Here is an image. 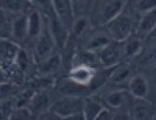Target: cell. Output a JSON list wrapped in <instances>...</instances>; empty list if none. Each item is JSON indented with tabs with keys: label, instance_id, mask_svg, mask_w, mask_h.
<instances>
[{
	"label": "cell",
	"instance_id": "5b68a950",
	"mask_svg": "<svg viewBox=\"0 0 156 120\" xmlns=\"http://www.w3.org/2000/svg\"><path fill=\"white\" fill-rule=\"evenodd\" d=\"M33 47L34 49L32 54V59L35 63L41 62L42 61L51 56L54 53L55 48H56V44H55L54 39L49 30L47 17L44 19V25L43 27V30L40 33V35L37 37Z\"/></svg>",
	"mask_w": 156,
	"mask_h": 120
},
{
	"label": "cell",
	"instance_id": "44dd1931",
	"mask_svg": "<svg viewBox=\"0 0 156 120\" xmlns=\"http://www.w3.org/2000/svg\"><path fill=\"white\" fill-rule=\"evenodd\" d=\"M0 7L12 14L29 13L33 7V4L26 0H0Z\"/></svg>",
	"mask_w": 156,
	"mask_h": 120
},
{
	"label": "cell",
	"instance_id": "603a6c76",
	"mask_svg": "<svg viewBox=\"0 0 156 120\" xmlns=\"http://www.w3.org/2000/svg\"><path fill=\"white\" fill-rule=\"evenodd\" d=\"M103 107L104 104L100 99L92 97H85L83 101V108H82L84 120H96L98 113Z\"/></svg>",
	"mask_w": 156,
	"mask_h": 120
},
{
	"label": "cell",
	"instance_id": "cb8c5ba5",
	"mask_svg": "<svg viewBox=\"0 0 156 120\" xmlns=\"http://www.w3.org/2000/svg\"><path fill=\"white\" fill-rule=\"evenodd\" d=\"M12 13L5 11L0 7V37L2 39L11 40L12 37Z\"/></svg>",
	"mask_w": 156,
	"mask_h": 120
},
{
	"label": "cell",
	"instance_id": "9c48e42d",
	"mask_svg": "<svg viewBox=\"0 0 156 120\" xmlns=\"http://www.w3.org/2000/svg\"><path fill=\"white\" fill-rule=\"evenodd\" d=\"M47 18H48L49 30L54 39L56 48L62 51L66 48V45L69 40L70 30L58 19V17L56 15L47 17Z\"/></svg>",
	"mask_w": 156,
	"mask_h": 120
},
{
	"label": "cell",
	"instance_id": "5bb4252c",
	"mask_svg": "<svg viewBox=\"0 0 156 120\" xmlns=\"http://www.w3.org/2000/svg\"><path fill=\"white\" fill-rule=\"evenodd\" d=\"M62 58L61 53H53L51 56L36 63V75L38 77H51L62 65Z\"/></svg>",
	"mask_w": 156,
	"mask_h": 120
},
{
	"label": "cell",
	"instance_id": "d6986e66",
	"mask_svg": "<svg viewBox=\"0 0 156 120\" xmlns=\"http://www.w3.org/2000/svg\"><path fill=\"white\" fill-rule=\"evenodd\" d=\"M156 26V10L141 14L140 20L137 23L136 31L139 37H145L151 34L155 30Z\"/></svg>",
	"mask_w": 156,
	"mask_h": 120
},
{
	"label": "cell",
	"instance_id": "4fadbf2b",
	"mask_svg": "<svg viewBox=\"0 0 156 120\" xmlns=\"http://www.w3.org/2000/svg\"><path fill=\"white\" fill-rule=\"evenodd\" d=\"M54 100L51 99L49 92L48 89H43L35 92L34 95L31 97L27 107L31 111L33 115H41L44 112L49 110L50 105Z\"/></svg>",
	"mask_w": 156,
	"mask_h": 120
},
{
	"label": "cell",
	"instance_id": "277c9868",
	"mask_svg": "<svg viewBox=\"0 0 156 120\" xmlns=\"http://www.w3.org/2000/svg\"><path fill=\"white\" fill-rule=\"evenodd\" d=\"M67 79L84 91L89 88L98 89L101 86L98 79V69L83 63L73 64L67 73Z\"/></svg>",
	"mask_w": 156,
	"mask_h": 120
},
{
	"label": "cell",
	"instance_id": "7c38bea8",
	"mask_svg": "<svg viewBox=\"0 0 156 120\" xmlns=\"http://www.w3.org/2000/svg\"><path fill=\"white\" fill-rule=\"evenodd\" d=\"M54 12L58 19L70 30L75 18V12L71 0H51Z\"/></svg>",
	"mask_w": 156,
	"mask_h": 120
},
{
	"label": "cell",
	"instance_id": "f1b7e54d",
	"mask_svg": "<svg viewBox=\"0 0 156 120\" xmlns=\"http://www.w3.org/2000/svg\"><path fill=\"white\" fill-rule=\"evenodd\" d=\"M26 1H27V2H30V3H33L34 0H26Z\"/></svg>",
	"mask_w": 156,
	"mask_h": 120
},
{
	"label": "cell",
	"instance_id": "4316f807",
	"mask_svg": "<svg viewBox=\"0 0 156 120\" xmlns=\"http://www.w3.org/2000/svg\"><path fill=\"white\" fill-rule=\"evenodd\" d=\"M33 114L27 106L15 107L10 115V119H29L32 118Z\"/></svg>",
	"mask_w": 156,
	"mask_h": 120
},
{
	"label": "cell",
	"instance_id": "52a82bcc",
	"mask_svg": "<svg viewBox=\"0 0 156 120\" xmlns=\"http://www.w3.org/2000/svg\"><path fill=\"white\" fill-rule=\"evenodd\" d=\"M20 45L12 40L2 39L0 42V70L5 76H11L15 70L14 62Z\"/></svg>",
	"mask_w": 156,
	"mask_h": 120
},
{
	"label": "cell",
	"instance_id": "f546056e",
	"mask_svg": "<svg viewBox=\"0 0 156 120\" xmlns=\"http://www.w3.org/2000/svg\"><path fill=\"white\" fill-rule=\"evenodd\" d=\"M1 40H2V38H1V37H0V42H1Z\"/></svg>",
	"mask_w": 156,
	"mask_h": 120
},
{
	"label": "cell",
	"instance_id": "83f0119b",
	"mask_svg": "<svg viewBox=\"0 0 156 120\" xmlns=\"http://www.w3.org/2000/svg\"><path fill=\"white\" fill-rule=\"evenodd\" d=\"M114 119V112L113 110L109 109L107 107H103L101 111L98 113L96 120H112Z\"/></svg>",
	"mask_w": 156,
	"mask_h": 120
},
{
	"label": "cell",
	"instance_id": "ba28073f",
	"mask_svg": "<svg viewBox=\"0 0 156 120\" xmlns=\"http://www.w3.org/2000/svg\"><path fill=\"white\" fill-rule=\"evenodd\" d=\"M98 64L103 68H112L123 59L122 42L113 41L97 52Z\"/></svg>",
	"mask_w": 156,
	"mask_h": 120
},
{
	"label": "cell",
	"instance_id": "3957f363",
	"mask_svg": "<svg viewBox=\"0 0 156 120\" xmlns=\"http://www.w3.org/2000/svg\"><path fill=\"white\" fill-rule=\"evenodd\" d=\"M135 27L134 13H131L129 11L126 12V8L121 13H119L104 26V29L110 35L113 41L124 42L130 36Z\"/></svg>",
	"mask_w": 156,
	"mask_h": 120
},
{
	"label": "cell",
	"instance_id": "7402d4cb",
	"mask_svg": "<svg viewBox=\"0 0 156 120\" xmlns=\"http://www.w3.org/2000/svg\"><path fill=\"white\" fill-rule=\"evenodd\" d=\"M92 26L89 15L76 16L70 27V37L75 41L79 40Z\"/></svg>",
	"mask_w": 156,
	"mask_h": 120
},
{
	"label": "cell",
	"instance_id": "2e32d148",
	"mask_svg": "<svg viewBox=\"0 0 156 120\" xmlns=\"http://www.w3.org/2000/svg\"><path fill=\"white\" fill-rule=\"evenodd\" d=\"M131 118L134 119H154L155 118V108L147 99H135L132 107L129 109Z\"/></svg>",
	"mask_w": 156,
	"mask_h": 120
},
{
	"label": "cell",
	"instance_id": "30bf717a",
	"mask_svg": "<svg viewBox=\"0 0 156 120\" xmlns=\"http://www.w3.org/2000/svg\"><path fill=\"white\" fill-rule=\"evenodd\" d=\"M27 13L13 14L11 40L22 47V44L27 43Z\"/></svg>",
	"mask_w": 156,
	"mask_h": 120
},
{
	"label": "cell",
	"instance_id": "9a60e30c",
	"mask_svg": "<svg viewBox=\"0 0 156 120\" xmlns=\"http://www.w3.org/2000/svg\"><path fill=\"white\" fill-rule=\"evenodd\" d=\"M45 17L38 10L33 8L32 10L27 13V34H29V41L34 44L37 37L43 30L44 25Z\"/></svg>",
	"mask_w": 156,
	"mask_h": 120
},
{
	"label": "cell",
	"instance_id": "7a4b0ae2",
	"mask_svg": "<svg viewBox=\"0 0 156 120\" xmlns=\"http://www.w3.org/2000/svg\"><path fill=\"white\" fill-rule=\"evenodd\" d=\"M84 97L78 96H65L54 100L49 111L60 119L80 120L84 119L82 114Z\"/></svg>",
	"mask_w": 156,
	"mask_h": 120
},
{
	"label": "cell",
	"instance_id": "484cf974",
	"mask_svg": "<svg viewBox=\"0 0 156 120\" xmlns=\"http://www.w3.org/2000/svg\"><path fill=\"white\" fill-rule=\"evenodd\" d=\"M134 10L140 15L149 12L156 8V0H135Z\"/></svg>",
	"mask_w": 156,
	"mask_h": 120
},
{
	"label": "cell",
	"instance_id": "d4e9b609",
	"mask_svg": "<svg viewBox=\"0 0 156 120\" xmlns=\"http://www.w3.org/2000/svg\"><path fill=\"white\" fill-rule=\"evenodd\" d=\"M71 2L76 17L79 15H87L88 12L90 13L95 0H71Z\"/></svg>",
	"mask_w": 156,
	"mask_h": 120
},
{
	"label": "cell",
	"instance_id": "ac0fdd59",
	"mask_svg": "<svg viewBox=\"0 0 156 120\" xmlns=\"http://www.w3.org/2000/svg\"><path fill=\"white\" fill-rule=\"evenodd\" d=\"M132 76L133 67L131 64L128 62H119L112 69L107 82H110L114 86H119L129 81Z\"/></svg>",
	"mask_w": 156,
	"mask_h": 120
},
{
	"label": "cell",
	"instance_id": "e0dca14e",
	"mask_svg": "<svg viewBox=\"0 0 156 120\" xmlns=\"http://www.w3.org/2000/svg\"><path fill=\"white\" fill-rule=\"evenodd\" d=\"M130 94L127 93V91L122 89H115L108 92L105 94L103 99L101 102H104V106L111 110H123V107L129 102V97Z\"/></svg>",
	"mask_w": 156,
	"mask_h": 120
},
{
	"label": "cell",
	"instance_id": "ffe728a7",
	"mask_svg": "<svg viewBox=\"0 0 156 120\" xmlns=\"http://www.w3.org/2000/svg\"><path fill=\"white\" fill-rule=\"evenodd\" d=\"M142 38L138 35L130 36L127 40L122 42L123 59H133L137 57L143 50Z\"/></svg>",
	"mask_w": 156,
	"mask_h": 120
},
{
	"label": "cell",
	"instance_id": "6da1fadb",
	"mask_svg": "<svg viewBox=\"0 0 156 120\" xmlns=\"http://www.w3.org/2000/svg\"><path fill=\"white\" fill-rule=\"evenodd\" d=\"M127 6V0H95L89 18L92 25L104 26L121 13Z\"/></svg>",
	"mask_w": 156,
	"mask_h": 120
},
{
	"label": "cell",
	"instance_id": "8fae6325",
	"mask_svg": "<svg viewBox=\"0 0 156 120\" xmlns=\"http://www.w3.org/2000/svg\"><path fill=\"white\" fill-rule=\"evenodd\" d=\"M128 83V93L133 98L147 99L150 94L149 81L141 74L133 75Z\"/></svg>",
	"mask_w": 156,
	"mask_h": 120
},
{
	"label": "cell",
	"instance_id": "8992f818",
	"mask_svg": "<svg viewBox=\"0 0 156 120\" xmlns=\"http://www.w3.org/2000/svg\"><path fill=\"white\" fill-rule=\"evenodd\" d=\"M81 42V49L97 53L107 44L113 42L112 38L105 30L104 26H97L96 30L90 29L79 39Z\"/></svg>",
	"mask_w": 156,
	"mask_h": 120
}]
</instances>
